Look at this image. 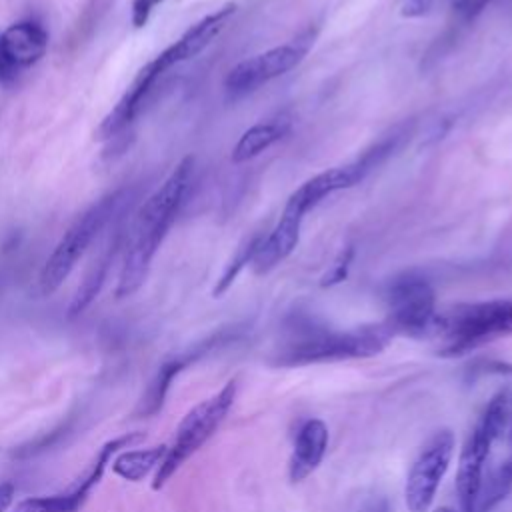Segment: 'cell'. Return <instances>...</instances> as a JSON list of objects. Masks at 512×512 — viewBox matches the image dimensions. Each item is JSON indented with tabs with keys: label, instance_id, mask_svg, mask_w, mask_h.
Listing matches in <instances>:
<instances>
[{
	"label": "cell",
	"instance_id": "obj_1",
	"mask_svg": "<svg viewBox=\"0 0 512 512\" xmlns=\"http://www.w3.org/2000/svg\"><path fill=\"white\" fill-rule=\"evenodd\" d=\"M192 176L194 156H184L136 212L124 246V258L114 290L116 298L132 296L146 282L150 264L190 190Z\"/></svg>",
	"mask_w": 512,
	"mask_h": 512
},
{
	"label": "cell",
	"instance_id": "obj_2",
	"mask_svg": "<svg viewBox=\"0 0 512 512\" xmlns=\"http://www.w3.org/2000/svg\"><path fill=\"white\" fill-rule=\"evenodd\" d=\"M510 334L512 300H486L438 312L432 338L438 342L440 356L458 358Z\"/></svg>",
	"mask_w": 512,
	"mask_h": 512
},
{
	"label": "cell",
	"instance_id": "obj_3",
	"mask_svg": "<svg viewBox=\"0 0 512 512\" xmlns=\"http://www.w3.org/2000/svg\"><path fill=\"white\" fill-rule=\"evenodd\" d=\"M396 334L386 322L368 324L346 332L308 330L290 342L278 356L280 366H306L318 362H338L370 358L380 354Z\"/></svg>",
	"mask_w": 512,
	"mask_h": 512
},
{
	"label": "cell",
	"instance_id": "obj_4",
	"mask_svg": "<svg viewBox=\"0 0 512 512\" xmlns=\"http://www.w3.org/2000/svg\"><path fill=\"white\" fill-rule=\"evenodd\" d=\"M128 198L130 190L126 188L106 194L74 220V224L58 240L56 248L52 250V254L40 270L38 286L44 296L54 294L62 286V282L70 276L86 248L106 228V224L124 208Z\"/></svg>",
	"mask_w": 512,
	"mask_h": 512
},
{
	"label": "cell",
	"instance_id": "obj_5",
	"mask_svg": "<svg viewBox=\"0 0 512 512\" xmlns=\"http://www.w3.org/2000/svg\"><path fill=\"white\" fill-rule=\"evenodd\" d=\"M234 398L236 382L230 380L216 394L198 402L192 410L186 412V416L180 420L176 428L172 446H168L162 462L156 468L152 490H160L176 474V470L206 444V440L218 430V426L228 416Z\"/></svg>",
	"mask_w": 512,
	"mask_h": 512
},
{
	"label": "cell",
	"instance_id": "obj_6",
	"mask_svg": "<svg viewBox=\"0 0 512 512\" xmlns=\"http://www.w3.org/2000/svg\"><path fill=\"white\" fill-rule=\"evenodd\" d=\"M388 318L384 320L394 334L412 338H432L436 324V294L430 282L418 274L398 276L388 292Z\"/></svg>",
	"mask_w": 512,
	"mask_h": 512
},
{
	"label": "cell",
	"instance_id": "obj_7",
	"mask_svg": "<svg viewBox=\"0 0 512 512\" xmlns=\"http://www.w3.org/2000/svg\"><path fill=\"white\" fill-rule=\"evenodd\" d=\"M456 438L450 430L434 432L426 444L420 448L418 456L414 458L406 484H404V502L408 512H428L436 490L450 466L454 454Z\"/></svg>",
	"mask_w": 512,
	"mask_h": 512
},
{
	"label": "cell",
	"instance_id": "obj_8",
	"mask_svg": "<svg viewBox=\"0 0 512 512\" xmlns=\"http://www.w3.org/2000/svg\"><path fill=\"white\" fill-rule=\"evenodd\" d=\"M302 40L304 38H298L296 42H290V44L274 46L266 52H260L256 56H250L238 62L224 80L226 90L230 94H246L290 72L294 66L300 64V60L308 52L310 42H302Z\"/></svg>",
	"mask_w": 512,
	"mask_h": 512
},
{
	"label": "cell",
	"instance_id": "obj_9",
	"mask_svg": "<svg viewBox=\"0 0 512 512\" xmlns=\"http://www.w3.org/2000/svg\"><path fill=\"white\" fill-rule=\"evenodd\" d=\"M234 12H236V4L228 2L222 8H218L216 12L204 16L202 20L192 24L174 44H170L166 50H162L154 58L156 64L162 68V72H166L168 68L198 56L226 28V24L234 16Z\"/></svg>",
	"mask_w": 512,
	"mask_h": 512
},
{
	"label": "cell",
	"instance_id": "obj_10",
	"mask_svg": "<svg viewBox=\"0 0 512 512\" xmlns=\"http://www.w3.org/2000/svg\"><path fill=\"white\" fill-rule=\"evenodd\" d=\"M490 436L476 424L466 438L460 456H458V472H456V494L462 512H472L478 488L484 478V464L488 460L492 448Z\"/></svg>",
	"mask_w": 512,
	"mask_h": 512
},
{
	"label": "cell",
	"instance_id": "obj_11",
	"mask_svg": "<svg viewBox=\"0 0 512 512\" xmlns=\"http://www.w3.org/2000/svg\"><path fill=\"white\" fill-rule=\"evenodd\" d=\"M304 214L296 208L284 204V210L280 214V220L272 228L268 236H262L256 254L252 258V268L256 274L270 272L276 264H280L284 258L292 254L300 240V228H302Z\"/></svg>",
	"mask_w": 512,
	"mask_h": 512
},
{
	"label": "cell",
	"instance_id": "obj_12",
	"mask_svg": "<svg viewBox=\"0 0 512 512\" xmlns=\"http://www.w3.org/2000/svg\"><path fill=\"white\" fill-rule=\"evenodd\" d=\"M162 74L164 72L156 64V60H150L144 68H140V72L136 74L134 82L128 86V90L122 94L118 104L106 114V118L98 126V136L100 138H110V136L118 134L120 130H124L138 116V112H140V108H142L150 88L154 86V82Z\"/></svg>",
	"mask_w": 512,
	"mask_h": 512
},
{
	"label": "cell",
	"instance_id": "obj_13",
	"mask_svg": "<svg viewBox=\"0 0 512 512\" xmlns=\"http://www.w3.org/2000/svg\"><path fill=\"white\" fill-rule=\"evenodd\" d=\"M328 450V426L318 420H306L294 440V450L288 460V478L298 484L306 480L324 460Z\"/></svg>",
	"mask_w": 512,
	"mask_h": 512
},
{
	"label": "cell",
	"instance_id": "obj_14",
	"mask_svg": "<svg viewBox=\"0 0 512 512\" xmlns=\"http://www.w3.org/2000/svg\"><path fill=\"white\" fill-rule=\"evenodd\" d=\"M0 42L8 62L20 70L36 64L44 56L48 48V34L40 24L22 20L8 26L0 34Z\"/></svg>",
	"mask_w": 512,
	"mask_h": 512
},
{
	"label": "cell",
	"instance_id": "obj_15",
	"mask_svg": "<svg viewBox=\"0 0 512 512\" xmlns=\"http://www.w3.org/2000/svg\"><path fill=\"white\" fill-rule=\"evenodd\" d=\"M288 128H290V122L284 120V118L254 124L252 128H248L240 136V140L232 148L230 160L234 164H242V162H248V160L256 158L260 152H264L272 144H276L288 132Z\"/></svg>",
	"mask_w": 512,
	"mask_h": 512
},
{
	"label": "cell",
	"instance_id": "obj_16",
	"mask_svg": "<svg viewBox=\"0 0 512 512\" xmlns=\"http://www.w3.org/2000/svg\"><path fill=\"white\" fill-rule=\"evenodd\" d=\"M168 446L158 444L140 450H122L112 458V472L128 482H140L162 462Z\"/></svg>",
	"mask_w": 512,
	"mask_h": 512
},
{
	"label": "cell",
	"instance_id": "obj_17",
	"mask_svg": "<svg viewBox=\"0 0 512 512\" xmlns=\"http://www.w3.org/2000/svg\"><path fill=\"white\" fill-rule=\"evenodd\" d=\"M186 364H188L186 358H174V360L164 362L158 368V372L154 374V378L146 386L144 396L138 404V414L140 416H156L162 410L164 400L168 396V390H170L174 378L184 370Z\"/></svg>",
	"mask_w": 512,
	"mask_h": 512
},
{
	"label": "cell",
	"instance_id": "obj_18",
	"mask_svg": "<svg viewBox=\"0 0 512 512\" xmlns=\"http://www.w3.org/2000/svg\"><path fill=\"white\" fill-rule=\"evenodd\" d=\"M512 490V460L500 462L496 468L482 478L472 512H490L496 508Z\"/></svg>",
	"mask_w": 512,
	"mask_h": 512
},
{
	"label": "cell",
	"instance_id": "obj_19",
	"mask_svg": "<svg viewBox=\"0 0 512 512\" xmlns=\"http://www.w3.org/2000/svg\"><path fill=\"white\" fill-rule=\"evenodd\" d=\"M112 256H114V246L106 250V254L102 258H98L90 270L86 272L82 284L78 286L70 306H68V318H76L80 316L90 304L92 300L100 294L104 282H106V276H108V270H110V262H112Z\"/></svg>",
	"mask_w": 512,
	"mask_h": 512
},
{
	"label": "cell",
	"instance_id": "obj_20",
	"mask_svg": "<svg viewBox=\"0 0 512 512\" xmlns=\"http://www.w3.org/2000/svg\"><path fill=\"white\" fill-rule=\"evenodd\" d=\"M88 496V492L74 484L66 492L24 498L10 512H78Z\"/></svg>",
	"mask_w": 512,
	"mask_h": 512
},
{
	"label": "cell",
	"instance_id": "obj_21",
	"mask_svg": "<svg viewBox=\"0 0 512 512\" xmlns=\"http://www.w3.org/2000/svg\"><path fill=\"white\" fill-rule=\"evenodd\" d=\"M510 394L508 390H498L486 404L482 416L478 418V426L490 436L492 442L504 436L508 424H510Z\"/></svg>",
	"mask_w": 512,
	"mask_h": 512
},
{
	"label": "cell",
	"instance_id": "obj_22",
	"mask_svg": "<svg viewBox=\"0 0 512 512\" xmlns=\"http://www.w3.org/2000/svg\"><path fill=\"white\" fill-rule=\"evenodd\" d=\"M260 240H262V234L254 236V238H252V240H248L242 248H238L236 256L230 260V264L226 266V270L222 272L220 280L216 282V286H214V290H212L214 298L222 296V294L232 286V282L236 280V276L244 270V266L252 262V258H254V254H256V248H258Z\"/></svg>",
	"mask_w": 512,
	"mask_h": 512
},
{
	"label": "cell",
	"instance_id": "obj_23",
	"mask_svg": "<svg viewBox=\"0 0 512 512\" xmlns=\"http://www.w3.org/2000/svg\"><path fill=\"white\" fill-rule=\"evenodd\" d=\"M354 246H346L338 256L336 260L332 262V266L328 268V272L322 276L320 280V286L322 288H328V286H336L340 284L342 280H346L348 276V270H350V264H352V258H354Z\"/></svg>",
	"mask_w": 512,
	"mask_h": 512
},
{
	"label": "cell",
	"instance_id": "obj_24",
	"mask_svg": "<svg viewBox=\"0 0 512 512\" xmlns=\"http://www.w3.org/2000/svg\"><path fill=\"white\" fill-rule=\"evenodd\" d=\"M492 2L494 0H452V8L460 18L470 20V18H476Z\"/></svg>",
	"mask_w": 512,
	"mask_h": 512
},
{
	"label": "cell",
	"instance_id": "obj_25",
	"mask_svg": "<svg viewBox=\"0 0 512 512\" xmlns=\"http://www.w3.org/2000/svg\"><path fill=\"white\" fill-rule=\"evenodd\" d=\"M436 0H400V14L404 18H420L430 12Z\"/></svg>",
	"mask_w": 512,
	"mask_h": 512
},
{
	"label": "cell",
	"instance_id": "obj_26",
	"mask_svg": "<svg viewBox=\"0 0 512 512\" xmlns=\"http://www.w3.org/2000/svg\"><path fill=\"white\" fill-rule=\"evenodd\" d=\"M158 2H162V0H134L132 2V24H134V28H142L148 22L150 12Z\"/></svg>",
	"mask_w": 512,
	"mask_h": 512
},
{
	"label": "cell",
	"instance_id": "obj_27",
	"mask_svg": "<svg viewBox=\"0 0 512 512\" xmlns=\"http://www.w3.org/2000/svg\"><path fill=\"white\" fill-rule=\"evenodd\" d=\"M16 488L12 482H2L0 484V512H6L14 500Z\"/></svg>",
	"mask_w": 512,
	"mask_h": 512
},
{
	"label": "cell",
	"instance_id": "obj_28",
	"mask_svg": "<svg viewBox=\"0 0 512 512\" xmlns=\"http://www.w3.org/2000/svg\"><path fill=\"white\" fill-rule=\"evenodd\" d=\"M16 68L8 62V58L4 56V50H2V42H0V82H10L14 80L16 76Z\"/></svg>",
	"mask_w": 512,
	"mask_h": 512
},
{
	"label": "cell",
	"instance_id": "obj_29",
	"mask_svg": "<svg viewBox=\"0 0 512 512\" xmlns=\"http://www.w3.org/2000/svg\"><path fill=\"white\" fill-rule=\"evenodd\" d=\"M358 512H388V502L382 496L370 498Z\"/></svg>",
	"mask_w": 512,
	"mask_h": 512
},
{
	"label": "cell",
	"instance_id": "obj_30",
	"mask_svg": "<svg viewBox=\"0 0 512 512\" xmlns=\"http://www.w3.org/2000/svg\"><path fill=\"white\" fill-rule=\"evenodd\" d=\"M434 512H454L452 508H448V506H440V508H436Z\"/></svg>",
	"mask_w": 512,
	"mask_h": 512
},
{
	"label": "cell",
	"instance_id": "obj_31",
	"mask_svg": "<svg viewBox=\"0 0 512 512\" xmlns=\"http://www.w3.org/2000/svg\"><path fill=\"white\" fill-rule=\"evenodd\" d=\"M510 420H512V394H510Z\"/></svg>",
	"mask_w": 512,
	"mask_h": 512
}]
</instances>
